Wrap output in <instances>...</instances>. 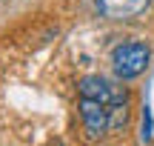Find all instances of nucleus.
Returning <instances> with one entry per match:
<instances>
[{
	"mask_svg": "<svg viewBox=\"0 0 154 146\" xmlns=\"http://www.w3.org/2000/svg\"><path fill=\"white\" fill-rule=\"evenodd\" d=\"M149 57H151L149 46L140 43V40H131V43H123V46H117V49H114L111 63H114L117 78L131 80V78H137V75L146 72V66H149Z\"/></svg>",
	"mask_w": 154,
	"mask_h": 146,
	"instance_id": "obj_2",
	"label": "nucleus"
},
{
	"mask_svg": "<svg viewBox=\"0 0 154 146\" xmlns=\"http://www.w3.org/2000/svg\"><path fill=\"white\" fill-rule=\"evenodd\" d=\"M83 100H94V103H103L109 109H126L128 106V92L126 86H117L106 78H83L80 86H77Z\"/></svg>",
	"mask_w": 154,
	"mask_h": 146,
	"instance_id": "obj_1",
	"label": "nucleus"
},
{
	"mask_svg": "<svg viewBox=\"0 0 154 146\" xmlns=\"http://www.w3.org/2000/svg\"><path fill=\"white\" fill-rule=\"evenodd\" d=\"M80 115H83V126L91 138L103 135V132L114 129V126L126 123V109H109L103 103L94 100H83L80 97Z\"/></svg>",
	"mask_w": 154,
	"mask_h": 146,
	"instance_id": "obj_3",
	"label": "nucleus"
},
{
	"mask_svg": "<svg viewBox=\"0 0 154 146\" xmlns=\"http://www.w3.org/2000/svg\"><path fill=\"white\" fill-rule=\"evenodd\" d=\"M151 0H97L100 11L106 17H114V20H126V17H134L149 6Z\"/></svg>",
	"mask_w": 154,
	"mask_h": 146,
	"instance_id": "obj_4",
	"label": "nucleus"
}]
</instances>
